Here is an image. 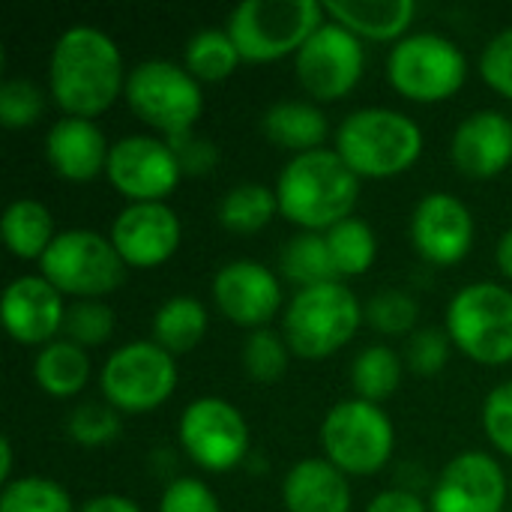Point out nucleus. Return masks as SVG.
<instances>
[{"label":"nucleus","instance_id":"10","mask_svg":"<svg viewBox=\"0 0 512 512\" xmlns=\"http://www.w3.org/2000/svg\"><path fill=\"white\" fill-rule=\"evenodd\" d=\"M390 84L414 102H438L453 96L465 75L468 60L462 48L432 30L402 36L387 57Z\"/></svg>","mask_w":512,"mask_h":512},{"label":"nucleus","instance_id":"12","mask_svg":"<svg viewBox=\"0 0 512 512\" xmlns=\"http://www.w3.org/2000/svg\"><path fill=\"white\" fill-rule=\"evenodd\" d=\"M366 54L360 36L336 21H324L297 51L294 69L312 99L333 102L351 93L363 75Z\"/></svg>","mask_w":512,"mask_h":512},{"label":"nucleus","instance_id":"23","mask_svg":"<svg viewBox=\"0 0 512 512\" xmlns=\"http://www.w3.org/2000/svg\"><path fill=\"white\" fill-rule=\"evenodd\" d=\"M324 12H330L333 21L348 27L354 36L393 39L408 30L417 3L414 0H324Z\"/></svg>","mask_w":512,"mask_h":512},{"label":"nucleus","instance_id":"31","mask_svg":"<svg viewBox=\"0 0 512 512\" xmlns=\"http://www.w3.org/2000/svg\"><path fill=\"white\" fill-rule=\"evenodd\" d=\"M183 60H186L183 66L195 78H201V81H222V78H228L237 69L240 51H237L234 39L228 36V30L207 27V30H198L186 42Z\"/></svg>","mask_w":512,"mask_h":512},{"label":"nucleus","instance_id":"38","mask_svg":"<svg viewBox=\"0 0 512 512\" xmlns=\"http://www.w3.org/2000/svg\"><path fill=\"white\" fill-rule=\"evenodd\" d=\"M66 429L72 441L84 447H99L120 435V411L108 402H84L69 414Z\"/></svg>","mask_w":512,"mask_h":512},{"label":"nucleus","instance_id":"19","mask_svg":"<svg viewBox=\"0 0 512 512\" xmlns=\"http://www.w3.org/2000/svg\"><path fill=\"white\" fill-rule=\"evenodd\" d=\"M3 324L21 345H48L63 327V297L45 276H18L3 291Z\"/></svg>","mask_w":512,"mask_h":512},{"label":"nucleus","instance_id":"20","mask_svg":"<svg viewBox=\"0 0 512 512\" xmlns=\"http://www.w3.org/2000/svg\"><path fill=\"white\" fill-rule=\"evenodd\" d=\"M456 168L468 177H495L512 162V120L495 108L468 114L450 141Z\"/></svg>","mask_w":512,"mask_h":512},{"label":"nucleus","instance_id":"15","mask_svg":"<svg viewBox=\"0 0 512 512\" xmlns=\"http://www.w3.org/2000/svg\"><path fill=\"white\" fill-rule=\"evenodd\" d=\"M213 300L228 321L261 330L282 306V285L270 267L240 258L216 270Z\"/></svg>","mask_w":512,"mask_h":512},{"label":"nucleus","instance_id":"5","mask_svg":"<svg viewBox=\"0 0 512 512\" xmlns=\"http://www.w3.org/2000/svg\"><path fill=\"white\" fill-rule=\"evenodd\" d=\"M363 321L360 300L342 282L300 288L285 312V342L297 357L321 360L351 342Z\"/></svg>","mask_w":512,"mask_h":512},{"label":"nucleus","instance_id":"2","mask_svg":"<svg viewBox=\"0 0 512 512\" xmlns=\"http://www.w3.org/2000/svg\"><path fill=\"white\" fill-rule=\"evenodd\" d=\"M279 213L306 231H330L345 222L360 201V177L336 150L297 153L276 180Z\"/></svg>","mask_w":512,"mask_h":512},{"label":"nucleus","instance_id":"17","mask_svg":"<svg viewBox=\"0 0 512 512\" xmlns=\"http://www.w3.org/2000/svg\"><path fill=\"white\" fill-rule=\"evenodd\" d=\"M111 243L129 267H159L180 246V219L165 201H138L111 222Z\"/></svg>","mask_w":512,"mask_h":512},{"label":"nucleus","instance_id":"27","mask_svg":"<svg viewBox=\"0 0 512 512\" xmlns=\"http://www.w3.org/2000/svg\"><path fill=\"white\" fill-rule=\"evenodd\" d=\"M207 333V309L195 297H171L153 315V342L168 354L192 351Z\"/></svg>","mask_w":512,"mask_h":512},{"label":"nucleus","instance_id":"42","mask_svg":"<svg viewBox=\"0 0 512 512\" xmlns=\"http://www.w3.org/2000/svg\"><path fill=\"white\" fill-rule=\"evenodd\" d=\"M480 72L489 87L512 99V27L492 36L480 54Z\"/></svg>","mask_w":512,"mask_h":512},{"label":"nucleus","instance_id":"33","mask_svg":"<svg viewBox=\"0 0 512 512\" xmlns=\"http://www.w3.org/2000/svg\"><path fill=\"white\" fill-rule=\"evenodd\" d=\"M0 512H72V498L54 480L21 477L3 486Z\"/></svg>","mask_w":512,"mask_h":512},{"label":"nucleus","instance_id":"21","mask_svg":"<svg viewBox=\"0 0 512 512\" xmlns=\"http://www.w3.org/2000/svg\"><path fill=\"white\" fill-rule=\"evenodd\" d=\"M108 141L102 129L87 117H63L45 135V156L51 168L66 180H93L108 165Z\"/></svg>","mask_w":512,"mask_h":512},{"label":"nucleus","instance_id":"39","mask_svg":"<svg viewBox=\"0 0 512 512\" xmlns=\"http://www.w3.org/2000/svg\"><path fill=\"white\" fill-rule=\"evenodd\" d=\"M450 345H453V339H450L447 330H441V327H423V330H414L408 336V345H405L402 360L417 375H435V372H441L447 366Z\"/></svg>","mask_w":512,"mask_h":512},{"label":"nucleus","instance_id":"29","mask_svg":"<svg viewBox=\"0 0 512 512\" xmlns=\"http://www.w3.org/2000/svg\"><path fill=\"white\" fill-rule=\"evenodd\" d=\"M276 210V189H267L264 183H240L222 195L219 222L234 234H255L276 216Z\"/></svg>","mask_w":512,"mask_h":512},{"label":"nucleus","instance_id":"30","mask_svg":"<svg viewBox=\"0 0 512 512\" xmlns=\"http://www.w3.org/2000/svg\"><path fill=\"white\" fill-rule=\"evenodd\" d=\"M402 372H405V360L393 348L387 345L363 348L351 363V384H354L357 399H366L375 405L384 402L402 384Z\"/></svg>","mask_w":512,"mask_h":512},{"label":"nucleus","instance_id":"16","mask_svg":"<svg viewBox=\"0 0 512 512\" xmlns=\"http://www.w3.org/2000/svg\"><path fill=\"white\" fill-rule=\"evenodd\" d=\"M411 240L429 264L450 267L462 261L474 243V216L456 195L429 192L414 207Z\"/></svg>","mask_w":512,"mask_h":512},{"label":"nucleus","instance_id":"13","mask_svg":"<svg viewBox=\"0 0 512 512\" xmlns=\"http://www.w3.org/2000/svg\"><path fill=\"white\" fill-rule=\"evenodd\" d=\"M180 444L204 471H231L246 459L249 426L243 414L216 396H201L180 414Z\"/></svg>","mask_w":512,"mask_h":512},{"label":"nucleus","instance_id":"43","mask_svg":"<svg viewBox=\"0 0 512 512\" xmlns=\"http://www.w3.org/2000/svg\"><path fill=\"white\" fill-rule=\"evenodd\" d=\"M168 147L174 150L177 156V165L183 174H192V177H201L207 174L216 162H219V147L204 138V135H195V132H183V135H171L165 138Z\"/></svg>","mask_w":512,"mask_h":512},{"label":"nucleus","instance_id":"47","mask_svg":"<svg viewBox=\"0 0 512 512\" xmlns=\"http://www.w3.org/2000/svg\"><path fill=\"white\" fill-rule=\"evenodd\" d=\"M9 474H12V444H9V438H3L0 441V480L12 483Z\"/></svg>","mask_w":512,"mask_h":512},{"label":"nucleus","instance_id":"35","mask_svg":"<svg viewBox=\"0 0 512 512\" xmlns=\"http://www.w3.org/2000/svg\"><path fill=\"white\" fill-rule=\"evenodd\" d=\"M60 333L81 348L102 345L114 333V312L102 300H78V303L66 306Z\"/></svg>","mask_w":512,"mask_h":512},{"label":"nucleus","instance_id":"9","mask_svg":"<svg viewBox=\"0 0 512 512\" xmlns=\"http://www.w3.org/2000/svg\"><path fill=\"white\" fill-rule=\"evenodd\" d=\"M396 432L381 405L345 399L321 423V447L342 474H378L393 456Z\"/></svg>","mask_w":512,"mask_h":512},{"label":"nucleus","instance_id":"41","mask_svg":"<svg viewBox=\"0 0 512 512\" xmlns=\"http://www.w3.org/2000/svg\"><path fill=\"white\" fill-rule=\"evenodd\" d=\"M483 426L492 444L512 459V381L495 387L483 405Z\"/></svg>","mask_w":512,"mask_h":512},{"label":"nucleus","instance_id":"3","mask_svg":"<svg viewBox=\"0 0 512 512\" xmlns=\"http://www.w3.org/2000/svg\"><path fill=\"white\" fill-rule=\"evenodd\" d=\"M423 150L420 126L396 108L351 111L336 129V153L357 177H393L417 162Z\"/></svg>","mask_w":512,"mask_h":512},{"label":"nucleus","instance_id":"4","mask_svg":"<svg viewBox=\"0 0 512 512\" xmlns=\"http://www.w3.org/2000/svg\"><path fill=\"white\" fill-rule=\"evenodd\" d=\"M324 24L318 0H246L228 15V36L243 60L261 63L297 54L303 42Z\"/></svg>","mask_w":512,"mask_h":512},{"label":"nucleus","instance_id":"7","mask_svg":"<svg viewBox=\"0 0 512 512\" xmlns=\"http://www.w3.org/2000/svg\"><path fill=\"white\" fill-rule=\"evenodd\" d=\"M450 339L477 363L512 360V291L498 282H474L456 291L447 306Z\"/></svg>","mask_w":512,"mask_h":512},{"label":"nucleus","instance_id":"32","mask_svg":"<svg viewBox=\"0 0 512 512\" xmlns=\"http://www.w3.org/2000/svg\"><path fill=\"white\" fill-rule=\"evenodd\" d=\"M324 237L339 276H360L375 264L378 240L375 231L360 216H348L345 222L333 225Z\"/></svg>","mask_w":512,"mask_h":512},{"label":"nucleus","instance_id":"46","mask_svg":"<svg viewBox=\"0 0 512 512\" xmlns=\"http://www.w3.org/2000/svg\"><path fill=\"white\" fill-rule=\"evenodd\" d=\"M495 258H498V267H501V273L512 279V228L510 231H504V237L498 240Z\"/></svg>","mask_w":512,"mask_h":512},{"label":"nucleus","instance_id":"6","mask_svg":"<svg viewBox=\"0 0 512 512\" xmlns=\"http://www.w3.org/2000/svg\"><path fill=\"white\" fill-rule=\"evenodd\" d=\"M39 270L60 294L81 300H99L126 279V261L114 249L111 237H102L90 228L57 234L48 252L39 258Z\"/></svg>","mask_w":512,"mask_h":512},{"label":"nucleus","instance_id":"44","mask_svg":"<svg viewBox=\"0 0 512 512\" xmlns=\"http://www.w3.org/2000/svg\"><path fill=\"white\" fill-rule=\"evenodd\" d=\"M366 512H429L426 504L414 495V492H405V489H387L381 495H375L369 501Z\"/></svg>","mask_w":512,"mask_h":512},{"label":"nucleus","instance_id":"25","mask_svg":"<svg viewBox=\"0 0 512 512\" xmlns=\"http://www.w3.org/2000/svg\"><path fill=\"white\" fill-rule=\"evenodd\" d=\"M3 243L18 258H42L54 243V219L51 210L36 198H18L3 210L0 219Z\"/></svg>","mask_w":512,"mask_h":512},{"label":"nucleus","instance_id":"40","mask_svg":"<svg viewBox=\"0 0 512 512\" xmlns=\"http://www.w3.org/2000/svg\"><path fill=\"white\" fill-rule=\"evenodd\" d=\"M159 512H222L219 510V498L213 495V489L201 480L192 477H180L174 483H168V489L162 492Z\"/></svg>","mask_w":512,"mask_h":512},{"label":"nucleus","instance_id":"1","mask_svg":"<svg viewBox=\"0 0 512 512\" xmlns=\"http://www.w3.org/2000/svg\"><path fill=\"white\" fill-rule=\"evenodd\" d=\"M48 87L69 117L102 114L126 87L123 57L117 42L90 24H75L60 33L48 60Z\"/></svg>","mask_w":512,"mask_h":512},{"label":"nucleus","instance_id":"36","mask_svg":"<svg viewBox=\"0 0 512 512\" xmlns=\"http://www.w3.org/2000/svg\"><path fill=\"white\" fill-rule=\"evenodd\" d=\"M243 366L246 372L261 381V384H273L285 375L288 369V342L285 336L261 327L252 330V336L243 342Z\"/></svg>","mask_w":512,"mask_h":512},{"label":"nucleus","instance_id":"18","mask_svg":"<svg viewBox=\"0 0 512 512\" xmlns=\"http://www.w3.org/2000/svg\"><path fill=\"white\" fill-rule=\"evenodd\" d=\"M507 498V477L495 456L462 453L438 477L432 512H501Z\"/></svg>","mask_w":512,"mask_h":512},{"label":"nucleus","instance_id":"8","mask_svg":"<svg viewBox=\"0 0 512 512\" xmlns=\"http://www.w3.org/2000/svg\"><path fill=\"white\" fill-rule=\"evenodd\" d=\"M126 102L129 108L165 138L192 132L204 96L198 87V78L171 60H141L132 72H126Z\"/></svg>","mask_w":512,"mask_h":512},{"label":"nucleus","instance_id":"34","mask_svg":"<svg viewBox=\"0 0 512 512\" xmlns=\"http://www.w3.org/2000/svg\"><path fill=\"white\" fill-rule=\"evenodd\" d=\"M417 315H420L417 300L402 288H384L363 306V318L384 336L411 333L417 324Z\"/></svg>","mask_w":512,"mask_h":512},{"label":"nucleus","instance_id":"24","mask_svg":"<svg viewBox=\"0 0 512 512\" xmlns=\"http://www.w3.org/2000/svg\"><path fill=\"white\" fill-rule=\"evenodd\" d=\"M261 129L273 144H279L285 150L309 153V150H318L324 144L330 123L318 105L303 102V99H282L264 111Z\"/></svg>","mask_w":512,"mask_h":512},{"label":"nucleus","instance_id":"28","mask_svg":"<svg viewBox=\"0 0 512 512\" xmlns=\"http://www.w3.org/2000/svg\"><path fill=\"white\" fill-rule=\"evenodd\" d=\"M279 267L300 288L339 282V270L333 264L327 237L318 231H303V234L291 237L279 252Z\"/></svg>","mask_w":512,"mask_h":512},{"label":"nucleus","instance_id":"22","mask_svg":"<svg viewBox=\"0 0 512 512\" xmlns=\"http://www.w3.org/2000/svg\"><path fill=\"white\" fill-rule=\"evenodd\" d=\"M288 512H351V486L330 459H303L282 480Z\"/></svg>","mask_w":512,"mask_h":512},{"label":"nucleus","instance_id":"11","mask_svg":"<svg viewBox=\"0 0 512 512\" xmlns=\"http://www.w3.org/2000/svg\"><path fill=\"white\" fill-rule=\"evenodd\" d=\"M99 384L105 402L120 414H144L168 402L177 387V366L162 345L129 342L105 360Z\"/></svg>","mask_w":512,"mask_h":512},{"label":"nucleus","instance_id":"14","mask_svg":"<svg viewBox=\"0 0 512 512\" xmlns=\"http://www.w3.org/2000/svg\"><path fill=\"white\" fill-rule=\"evenodd\" d=\"M108 180L135 204L138 201H162L180 180V165L168 141L153 135H126L111 144Z\"/></svg>","mask_w":512,"mask_h":512},{"label":"nucleus","instance_id":"26","mask_svg":"<svg viewBox=\"0 0 512 512\" xmlns=\"http://www.w3.org/2000/svg\"><path fill=\"white\" fill-rule=\"evenodd\" d=\"M33 378L45 393H51L57 399L75 396L84 390V384L90 378V357L81 345H75L69 339L48 342L36 354Z\"/></svg>","mask_w":512,"mask_h":512},{"label":"nucleus","instance_id":"37","mask_svg":"<svg viewBox=\"0 0 512 512\" xmlns=\"http://www.w3.org/2000/svg\"><path fill=\"white\" fill-rule=\"evenodd\" d=\"M45 111V93L30 78H6L0 84V123L6 129L33 126Z\"/></svg>","mask_w":512,"mask_h":512},{"label":"nucleus","instance_id":"45","mask_svg":"<svg viewBox=\"0 0 512 512\" xmlns=\"http://www.w3.org/2000/svg\"><path fill=\"white\" fill-rule=\"evenodd\" d=\"M78 512H141V507L123 495H99V498H90Z\"/></svg>","mask_w":512,"mask_h":512}]
</instances>
